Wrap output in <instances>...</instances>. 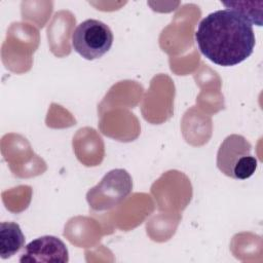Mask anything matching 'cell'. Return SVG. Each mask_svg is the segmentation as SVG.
Returning a JSON list of instances; mask_svg holds the SVG:
<instances>
[{
  "label": "cell",
  "mask_w": 263,
  "mask_h": 263,
  "mask_svg": "<svg viewBox=\"0 0 263 263\" xmlns=\"http://www.w3.org/2000/svg\"><path fill=\"white\" fill-rule=\"evenodd\" d=\"M199 51L222 67L246 61L256 44L252 24L232 9L216 10L203 17L195 32Z\"/></svg>",
  "instance_id": "6da1fadb"
},
{
  "label": "cell",
  "mask_w": 263,
  "mask_h": 263,
  "mask_svg": "<svg viewBox=\"0 0 263 263\" xmlns=\"http://www.w3.org/2000/svg\"><path fill=\"white\" fill-rule=\"evenodd\" d=\"M251 143L240 135L225 138L217 153V166L227 177L246 180L256 171L257 158L252 155Z\"/></svg>",
  "instance_id": "7a4b0ae2"
},
{
  "label": "cell",
  "mask_w": 263,
  "mask_h": 263,
  "mask_svg": "<svg viewBox=\"0 0 263 263\" xmlns=\"http://www.w3.org/2000/svg\"><path fill=\"white\" fill-rule=\"evenodd\" d=\"M113 33L105 23L88 18L80 23L72 33L74 50L88 61L102 58L113 44Z\"/></svg>",
  "instance_id": "3957f363"
},
{
  "label": "cell",
  "mask_w": 263,
  "mask_h": 263,
  "mask_svg": "<svg viewBox=\"0 0 263 263\" xmlns=\"http://www.w3.org/2000/svg\"><path fill=\"white\" fill-rule=\"evenodd\" d=\"M133 180L123 168L108 172L100 183L88 190L86 199L95 211L110 210L122 202L132 192Z\"/></svg>",
  "instance_id": "277c9868"
},
{
  "label": "cell",
  "mask_w": 263,
  "mask_h": 263,
  "mask_svg": "<svg viewBox=\"0 0 263 263\" xmlns=\"http://www.w3.org/2000/svg\"><path fill=\"white\" fill-rule=\"evenodd\" d=\"M69 261V252L59 237L53 235H43L24 247L21 254V263H66Z\"/></svg>",
  "instance_id": "5b68a950"
},
{
  "label": "cell",
  "mask_w": 263,
  "mask_h": 263,
  "mask_svg": "<svg viewBox=\"0 0 263 263\" xmlns=\"http://www.w3.org/2000/svg\"><path fill=\"white\" fill-rule=\"evenodd\" d=\"M25 247V235L15 222H2L0 224V256L8 259Z\"/></svg>",
  "instance_id": "8992f818"
}]
</instances>
